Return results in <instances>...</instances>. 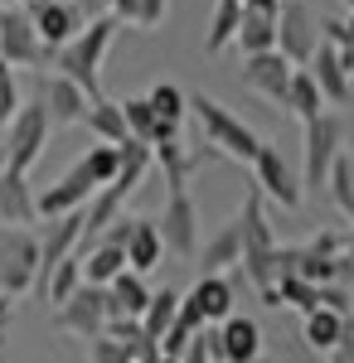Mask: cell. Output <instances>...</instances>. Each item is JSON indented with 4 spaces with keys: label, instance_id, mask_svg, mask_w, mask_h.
Masks as SVG:
<instances>
[{
    "label": "cell",
    "instance_id": "obj_8",
    "mask_svg": "<svg viewBox=\"0 0 354 363\" xmlns=\"http://www.w3.org/2000/svg\"><path fill=\"white\" fill-rule=\"evenodd\" d=\"M252 189L262 199H272L277 208H301V199H306V189H301V174L291 165H286V155H281V145H272V140H262V150L252 155Z\"/></svg>",
    "mask_w": 354,
    "mask_h": 363
},
{
    "label": "cell",
    "instance_id": "obj_37",
    "mask_svg": "<svg viewBox=\"0 0 354 363\" xmlns=\"http://www.w3.org/2000/svg\"><path fill=\"white\" fill-rule=\"evenodd\" d=\"M277 306H291L301 315H311V310H321V286H311L301 277H281L277 281Z\"/></svg>",
    "mask_w": 354,
    "mask_h": 363
},
{
    "label": "cell",
    "instance_id": "obj_26",
    "mask_svg": "<svg viewBox=\"0 0 354 363\" xmlns=\"http://www.w3.org/2000/svg\"><path fill=\"white\" fill-rule=\"evenodd\" d=\"M82 126L92 131V136L102 140V145H127V116H122V102H112V97H97V102H87V112H82Z\"/></svg>",
    "mask_w": 354,
    "mask_h": 363
},
{
    "label": "cell",
    "instance_id": "obj_28",
    "mask_svg": "<svg viewBox=\"0 0 354 363\" xmlns=\"http://www.w3.org/2000/svg\"><path fill=\"white\" fill-rule=\"evenodd\" d=\"M281 107L291 116H301V126L326 112V97H321V87H316V78H311L306 68H291V83H286V102H281Z\"/></svg>",
    "mask_w": 354,
    "mask_h": 363
},
{
    "label": "cell",
    "instance_id": "obj_32",
    "mask_svg": "<svg viewBox=\"0 0 354 363\" xmlns=\"http://www.w3.org/2000/svg\"><path fill=\"white\" fill-rule=\"evenodd\" d=\"M340 330H345V315H335V310H311L306 325H301V339H306V349H316V354H335Z\"/></svg>",
    "mask_w": 354,
    "mask_h": 363
},
{
    "label": "cell",
    "instance_id": "obj_40",
    "mask_svg": "<svg viewBox=\"0 0 354 363\" xmlns=\"http://www.w3.org/2000/svg\"><path fill=\"white\" fill-rule=\"evenodd\" d=\"M306 252H311V257H340V252H345V238H340L335 228H321V233L306 242Z\"/></svg>",
    "mask_w": 354,
    "mask_h": 363
},
{
    "label": "cell",
    "instance_id": "obj_29",
    "mask_svg": "<svg viewBox=\"0 0 354 363\" xmlns=\"http://www.w3.org/2000/svg\"><path fill=\"white\" fill-rule=\"evenodd\" d=\"M78 262H82V281H87V286H112V281L127 272V252L107 247V242H92Z\"/></svg>",
    "mask_w": 354,
    "mask_h": 363
},
{
    "label": "cell",
    "instance_id": "obj_51",
    "mask_svg": "<svg viewBox=\"0 0 354 363\" xmlns=\"http://www.w3.org/2000/svg\"><path fill=\"white\" fill-rule=\"evenodd\" d=\"M15 5H34V0H15Z\"/></svg>",
    "mask_w": 354,
    "mask_h": 363
},
{
    "label": "cell",
    "instance_id": "obj_3",
    "mask_svg": "<svg viewBox=\"0 0 354 363\" xmlns=\"http://www.w3.org/2000/svg\"><path fill=\"white\" fill-rule=\"evenodd\" d=\"M190 112H194V121H199V131H204V145H214L218 155H228V160L252 165V155L262 150V136H257L238 112H228L209 92H190Z\"/></svg>",
    "mask_w": 354,
    "mask_h": 363
},
{
    "label": "cell",
    "instance_id": "obj_1",
    "mask_svg": "<svg viewBox=\"0 0 354 363\" xmlns=\"http://www.w3.org/2000/svg\"><path fill=\"white\" fill-rule=\"evenodd\" d=\"M117 29L122 25H117L112 15H97V20H87V25H82L63 49H54V58H49V63L58 68V78H68L73 87H82L87 102L102 97V58H107Z\"/></svg>",
    "mask_w": 354,
    "mask_h": 363
},
{
    "label": "cell",
    "instance_id": "obj_49",
    "mask_svg": "<svg viewBox=\"0 0 354 363\" xmlns=\"http://www.w3.org/2000/svg\"><path fill=\"white\" fill-rule=\"evenodd\" d=\"M5 169H10V165H5V145H0V174H5Z\"/></svg>",
    "mask_w": 354,
    "mask_h": 363
},
{
    "label": "cell",
    "instance_id": "obj_52",
    "mask_svg": "<svg viewBox=\"0 0 354 363\" xmlns=\"http://www.w3.org/2000/svg\"><path fill=\"white\" fill-rule=\"evenodd\" d=\"M330 363H345V359H330Z\"/></svg>",
    "mask_w": 354,
    "mask_h": 363
},
{
    "label": "cell",
    "instance_id": "obj_14",
    "mask_svg": "<svg viewBox=\"0 0 354 363\" xmlns=\"http://www.w3.org/2000/svg\"><path fill=\"white\" fill-rule=\"evenodd\" d=\"M92 194H97L92 174L82 169V160H73V165L63 169V174H58L44 194H34V208H39V218H63V213L87 208V199H92Z\"/></svg>",
    "mask_w": 354,
    "mask_h": 363
},
{
    "label": "cell",
    "instance_id": "obj_46",
    "mask_svg": "<svg viewBox=\"0 0 354 363\" xmlns=\"http://www.w3.org/2000/svg\"><path fill=\"white\" fill-rule=\"evenodd\" d=\"M10 315H15L10 296H0V344H5V330H10Z\"/></svg>",
    "mask_w": 354,
    "mask_h": 363
},
{
    "label": "cell",
    "instance_id": "obj_16",
    "mask_svg": "<svg viewBox=\"0 0 354 363\" xmlns=\"http://www.w3.org/2000/svg\"><path fill=\"white\" fill-rule=\"evenodd\" d=\"M78 242H82V208L78 213H63V218H44V228H39V281L49 277L63 257H73Z\"/></svg>",
    "mask_w": 354,
    "mask_h": 363
},
{
    "label": "cell",
    "instance_id": "obj_42",
    "mask_svg": "<svg viewBox=\"0 0 354 363\" xmlns=\"http://www.w3.org/2000/svg\"><path fill=\"white\" fill-rule=\"evenodd\" d=\"M87 354H92V363H132L127 359V349H122V344H117V339H92V344H87Z\"/></svg>",
    "mask_w": 354,
    "mask_h": 363
},
{
    "label": "cell",
    "instance_id": "obj_34",
    "mask_svg": "<svg viewBox=\"0 0 354 363\" xmlns=\"http://www.w3.org/2000/svg\"><path fill=\"white\" fill-rule=\"evenodd\" d=\"M238 20H243V5L238 0H214V15H209V34H204V49L209 54H223L238 34Z\"/></svg>",
    "mask_w": 354,
    "mask_h": 363
},
{
    "label": "cell",
    "instance_id": "obj_5",
    "mask_svg": "<svg viewBox=\"0 0 354 363\" xmlns=\"http://www.w3.org/2000/svg\"><path fill=\"white\" fill-rule=\"evenodd\" d=\"M39 281V233L34 228H0V296H25Z\"/></svg>",
    "mask_w": 354,
    "mask_h": 363
},
{
    "label": "cell",
    "instance_id": "obj_31",
    "mask_svg": "<svg viewBox=\"0 0 354 363\" xmlns=\"http://www.w3.org/2000/svg\"><path fill=\"white\" fill-rule=\"evenodd\" d=\"M180 320V291H151V306H146V315H141V335L146 339H156L161 344L165 339V330Z\"/></svg>",
    "mask_w": 354,
    "mask_h": 363
},
{
    "label": "cell",
    "instance_id": "obj_35",
    "mask_svg": "<svg viewBox=\"0 0 354 363\" xmlns=\"http://www.w3.org/2000/svg\"><path fill=\"white\" fill-rule=\"evenodd\" d=\"M326 189H330V199H335V208L345 213L354 223V155H335V165H330V174H326Z\"/></svg>",
    "mask_w": 354,
    "mask_h": 363
},
{
    "label": "cell",
    "instance_id": "obj_13",
    "mask_svg": "<svg viewBox=\"0 0 354 363\" xmlns=\"http://www.w3.org/2000/svg\"><path fill=\"white\" fill-rule=\"evenodd\" d=\"M54 310H58L54 320H58L63 335H78V339H87V344L107 335V291H102V286H87V281H82L78 291Z\"/></svg>",
    "mask_w": 354,
    "mask_h": 363
},
{
    "label": "cell",
    "instance_id": "obj_41",
    "mask_svg": "<svg viewBox=\"0 0 354 363\" xmlns=\"http://www.w3.org/2000/svg\"><path fill=\"white\" fill-rule=\"evenodd\" d=\"M194 339V330H185V325H180V320H175V325H170V330H165V339H161V359H180V354H185V344H190Z\"/></svg>",
    "mask_w": 354,
    "mask_h": 363
},
{
    "label": "cell",
    "instance_id": "obj_18",
    "mask_svg": "<svg viewBox=\"0 0 354 363\" xmlns=\"http://www.w3.org/2000/svg\"><path fill=\"white\" fill-rule=\"evenodd\" d=\"M243 83L281 107L286 102V83H291V63L277 54V49L272 54H252V58H243Z\"/></svg>",
    "mask_w": 354,
    "mask_h": 363
},
{
    "label": "cell",
    "instance_id": "obj_33",
    "mask_svg": "<svg viewBox=\"0 0 354 363\" xmlns=\"http://www.w3.org/2000/svg\"><path fill=\"white\" fill-rule=\"evenodd\" d=\"M78 286H82V262H78V252H73V257H63V262H58V267H54L44 281H39L34 291H39L49 306H63V301H68Z\"/></svg>",
    "mask_w": 354,
    "mask_h": 363
},
{
    "label": "cell",
    "instance_id": "obj_45",
    "mask_svg": "<svg viewBox=\"0 0 354 363\" xmlns=\"http://www.w3.org/2000/svg\"><path fill=\"white\" fill-rule=\"evenodd\" d=\"M335 359L354 363V315H345V330H340V344H335Z\"/></svg>",
    "mask_w": 354,
    "mask_h": 363
},
{
    "label": "cell",
    "instance_id": "obj_23",
    "mask_svg": "<svg viewBox=\"0 0 354 363\" xmlns=\"http://www.w3.org/2000/svg\"><path fill=\"white\" fill-rule=\"evenodd\" d=\"M102 291H107V320H141L146 306H151V286H146V277H136V272H122V277L112 281V286H102Z\"/></svg>",
    "mask_w": 354,
    "mask_h": 363
},
{
    "label": "cell",
    "instance_id": "obj_19",
    "mask_svg": "<svg viewBox=\"0 0 354 363\" xmlns=\"http://www.w3.org/2000/svg\"><path fill=\"white\" fill-rule=\"evenodd\" d=\"M34 223H39V208H34L29 174L5 169L0 174V228H34Z\"/></svg>",
    "mask_w": 354,
    "mask_h": 363
},
{
    "label": "cell",
    "instance_id": "obj_6",
    "mask_svg": "<svg viewBox=\"0 0 354 363\" xmlns=\"http://www.w3.org/2000/svg\"><path fill=\"white\" fill-rule=\"evenodd\" d=\"M233 306H238V291H233L228 277H199L190 291L180 296V325L199 335V330H209V325H223L228 315H238Z\"/></svg>",
    "mask_w": 354,
    "mask_h": 363
},
{
    "label": "cell",
    "instance_id": "obj_17",
    "mask_svg": "<svg viewBox=\"0 0 354 363\" xmlns=\"http://www.w3.org/2000/svg\"><path fill=\"white\" fill-rule=\"evenodd\" d=\"M146 102H151V112H156V140H151V145L180 140V126H185V116H190V92L180 83H156L146 92Z\"/></svg>",
    "mask_w": 354,
    "mask_h": 363
},
{
    "label": "cell",
    "instance_id": "obj_30",
    "mask_svg": "<svg viewBox=\"0 0 354 363\" xmlns=\"http://www.w3.org/2000/svg\"><path fill=\"white\" fill-rule=\"evenodd\" d=\"M107 15L117 25H136V29H161L170 15V0H107Z\"/></svg>",
    "mask_w": 354,
    "mask_h": 363
},
{
    "label": "cell",
    "instance_id": "obj_44",
    "mask_svg": "<svg viewBox=\"0 0 354 363\" xmlns=\"http://www.w3.org/2000/svg\"><path fill=\"white\" fill-rule=\"evenodd\" d=\"M180 363H214V354H209V339H204V330L185 344V354H180Z\"/></svg>",
    "mask_w": 354,
    "mask_h": 363
},
{
    "label": "cell",
    "instance_id": "obj_22",
    "mask_svg": "<svg viewBox=\"0 0 354 363\" xmlns=\"http://www.w3.org/2000/svg\"><path fill=\"white\" fill-rule=\"evenodd\" d=\"M39 102H44V112H49V126H78L82 112H87V97H82V87H73L68 78H44V92H39Z\"/></svg>",
    "mask_w": 354,
    "mask_h": 363
},
{
    "label": "cell",
    "instance_id": "obj_11",
    "mask_svg": "<svg viewBox=\"0 0 354 363\" xmlns=\"http://www.w3.org/2000/svg\"><path fill=\"white\" fill-rule=\"evenodd\" d=\"M0 63H10V68H44L49 63V49L39 44L25 5H0Z\"/></svg>",
    "mask_w": 354,
    "mask_h": 363
},
{
    "label": "cell",
    "instance_id": "obj_53",
    "mask_svg": "<svg viewBox=\"0 0 354 363\" xmlns=\"http://www.w3.org/2000/svg\"><path fill=\"white\" fill-rule=\"evenodd\" d=\"M277 5H286V0H277Z\"/></svg>",
    "mask_w": 354,
    "mask_h": 363
},
{
    "label": "cell",
    "instance_id": "obj_38",
    "mask_svg": "<svg viewBox=\"0 0 354 363\" xmlns=\"http://www.w3.org/2000/svg\"><path fill=\"white\" fill-rule=\"evenodd\" d=\"M122 116H127V136L132 140H141V145L156 140V112H151L146 97H127V102H122Z\"/></svg>",
    "mask_w": 354,
    "mask_h": 363
},
{
    "label": "cell",
    "instance_id": "obj_4",
    "mask_svg": "<svg viewBox=\"0 0 354 363\" xmlns=\"http://www.w3.org/2000/svg\"><path fill=\"white\" fill-rule=\"evenodd\" d=\"M49 112H44V102L34 97V102H20V112L10 116V126H5V165L20 169V174H29L34 169V160L44 155V145H49Z\"/></svg>",
    "mask_w": 354,
    "mask_h": 363
},
{
    "label": "cell",
    "instance_id": "obj_36",
    "mask_svg": "<svg viewBox=\"0 0 354 363\" xmlns=\"http://www.w3.org/2000/svg\"><path fill=\"white\" fill-rule=\"evenodd\" d=\"M82 169L92 174V184L97 189H107L112 179H117V169H122V145H87V155H82Z\"/></svg>",
    "mask_w": 354,
    "mask_h": 363
},
{
    "label": "cell",
    "instance_id": "obj_9",
    "mask_svg": "<svg viewBox=\"0 0 354 363\" xmlns=\"http://www.w3.org/2000/svg\"><path fill=\"white\" fill-rule=\"evenodd\" d=\"M316 49H321V20L311 15L306 0H286L277 10V54L286 58L291 68H306Z\"/></svg>",
    "mask_w": 354,
    "mask_h": 363
},
{
    "label": "cell",
    "instance_id": "obj_39",
    "mask_svg": "<svg viewBox=\"0 0 354 363\" xmlns=\"http://www.w3.org/2000/svg\"><path fill=\"white\" fill-rule=\"evenodd\" d=\"M15 112H20V78L10 63H0V126H10Z\"/></svg>",
    "mask_w": 354,
    "mask_h": 363
},
{
    "label": "cell",
    "instance_id": "obj_7",
    "mask_svg": "<svg viewBox=\"0 0 354 363\" xmlns=\"http://www.w3.org/2000/svg\"><path fill=\"white\" fill-rule=\"evenodd\" d=\"M340 145H345V121L335 112H321L316 121H306V155H301V189H316L321 194V184H326L330 165H335V155H340Z\"/></svg>",
    "mask_w": 354,
    "mask_h": 363
},
{
    "label": "cell",
    "instance_id": "obj_25",
    "mask_svg": "<svg viewBox=\"0 0 354 363\" xmlns=\"http://www.w3.org/2000/svg\"><path fill=\"white\" fill-rule=\"evenodd\" d=\"M161 257H165V242L156 233V218H136L132 238H127V272L146 277L151 267H161Z\"/></svg>",
    "mask_w": 354,
    "mask_h": 363
},
{
    "label": "cell",
    "instance_id": "obj_24",
    "mask_svg": "<svg viewBox=\"0 0 354 363\" xmlns=\"http://www.w3.org/2000/svg\"><path fill=\"white\" fill-rule=\"evenodd\" d=\"M151 165H161L165 189L180 194V189H190V174L199 169V155H194L185 140H165V145H151Z\"/></svg>",
    "mask_w": 354,
    "mask_h": 363
},
{
    "label": "cell",
    "instance_id": "obj_12",
    "mask_svg": "<svg viewBox=\"0 0 354 363\" xmlns=\"http://www.w3.org/2000/svg\"><path fill=\"white\" fill-rule=\"evenodd\" d=\"M214 363H257L262 359V325L252 315H228L223 325L204 330Z\"/></svg>",
    "mask_w": 354,
    "mask_h": 363
},
{
    "label": "cell",
    "instance_id": "obj_50",
    "mask_svg": "<svg viewBox=\"0 0 354 363\" xmlns=\"http://www.w3.org/2000/svg\"><path fill=\"white\" fill-rule=\"evenodd\" d=\"M156 363H180V359H156Z\"/></svg>",
    "mask_w": 354,
    "mask_h": 363
},
{
    "label": "cell",
    "instance_id": "obj_15",
    "mask_svg": "<svg viewBox=\"0 0 354 363\" xmlns=\"http://www.w3.org/2000/svg\"><path fill=\"white\" fill-rule=\"evenodd\" d=\"M25 15H29V25H34V34H39V44L49 49V58H54V49H63L82 29V15L73 0H34V5H25Z\"/></svg>",
    "mask_w": 354,
    "mask_h": 363
},
{
    "label": "cell",
    "instance_id": "obj_43",
    "mask_svg": "<svg viewBox=\"0 0 354 363\" xmlns=\"http://www.w3.org/2000/svg\"><path fill=\"white\" fill-rule=\"evenodd\" d=\"M321 310H335V315H354V301L345 286H321Z\"/></svg>",
    "mask_w": 354,
    "mask_h": 363
},
{
    "label": "cell",
    "instance_id": "obj_48",
    "mask_svg": "<svg viewBox=\"0 0 354 363\" xmlns=\"http://www.w3.org/2000/svg\"><path fill=\"white\" fill-rule=\"evenodd\" d=\"M345 257H350V267H354V228H350V238H345Z\"/></svg>",
    "mask_w": 354,
    "mask_h": 363
},
{
    "label": "cell",
    "instance_id": "obj_21",
    "mask_svg": "<svg viewBox=\"0 0 354 363\" xmlns=\"http://www.w3.org/2000/svg\"><path fill=\"white\" fill-rule=\"evenodd\" d=\"M238 257H243V223H238V213L194 252V262L204 267V277H223L228 267H238Z\"/></svg>",
    "mask_w": 354,
    "mask_h": 363
},
{
    "label": "cell",
    "instance_id": "obj_20",
    "mask_svg": "<svg viewBox=\"0 0 354 363\" xmlns=\"http://www.w3.org/2000/svg\"><path fill=\"white\" fill-rule=\"evenodd\" d=\"M306 73L316 78L321 97H326V107H345V97H350V73H345V58H340V49H335V44H326V39H321V49L311 54Z\"/></svg>",
    "mask_w": 354,
    "mask_h": 363
},
{
    "label": "cell",
    "instance_id": "obj_27",
    "mask_svg": "<svg viewBox=\"0 0 354 363\" xmlns=\"http://www.w3.org/2000/svg\"><path fill=\"white\" fill-rule=\"evenodd\" d=\"M238 54L252 58V54H272L277 49V15H262V10H243L238 20V34H233Z\"/></svg>",
    "mask_w": 354,
    "mask_h": 363
},
{
    "label": "cell",
    "instance_id": "obj_10",
    "mask_svg": "<svg viewBox=\"0 0 354 363\" xmlns=\"http://www.w3.org/2000/svg\"><path fill=\"white\" fill-rule=\"evenodd\" d=\"M156 233H161L165 252H175L180 262H194V252H199V203L190 199V189L165 194V208H161V218H156Z\"/></svg>",
    "mask_w": 354,
    "mask_h": 363
},
{
    "label": "cell",
    "instance_id": "obj_2",
    "mask_svg": "<svg viewBox=\"0 0 354 363\" xmlns=\"http://www.w3.org/2000/svg\"><path fill=\"white\" fill-rule=\"evenodd\" d=\"M238 223H243V257H238V267H243V277L257 286L262 306L277 310V277H272L277 233H272V223H267V199L257 194V189H247L243 208H238Z\"/></svg>",
    "mask_w": 354,
    "mask_h": 363
},
{
    "label": "cell",
    "instance_id": "obj_47",
    "mask_svg": "<svg viewBox=\"0 0 354 363\" xmlns=\"http://www.w3.org/2000/svg\"><path fill=\"white\" fill-rule=\"evenodd\" d=\"M340 58H345V73H350V83H354V54H350V49H340Z\"/></svg>",
    "mask_w": 354,
    "mask_h": 363
}]
</instances>
